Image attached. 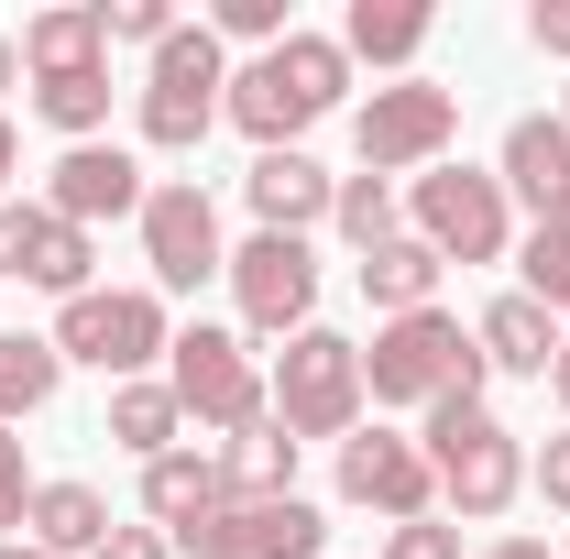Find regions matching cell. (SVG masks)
Segmentation results:
<instances>
[{"instance_id":"44dd1931","label":"cell","mask_w":570,"mask_h":559,"mask_svg":"<svg viewBox=\"0 0 570 559\" xmlns=\"http://www.w3.org/2000/svg\"><path fill=\"white\" fill-rule=\"evenodd\" d=\"M219 121H242L264 154H296V133H307L318 110H307V99H296L275 67H242V77H230V99H219Z\"/></svg>"},{"instance_id":"1f68e13d","label":"cell","mask_w":570,"mask_h":559,"mask_svg":"<svg viewBox=\"0 0 570 559\" xmlns=\"http://www.w3.org/2000/svg\"><path fill=\"white\" fill-rule=\"evenodd\" d=\"M99 33H110V45H142V56H154V45L176 33V11H165V0H99Z\"/></svg>"},{"instance_id":"5b68a950","label":"cell","mask_w":570,"mask_h":559,"mask_svg":"<svg viewBox=\"0 0 570 559\" xmlns=\"http://www.w3.org/2000/svg\"><path fill=\"white\" fill-rule=\"evenodd\" d=\"M219 99H230L219 33L209 22H176V33L154 45V77H142V143H154V154H198L209 121H219Z\"/></svg>"},{"instance_id":"7c38bea8","label":"cell","mask_w":570,"mask_h":559,"mask_svg":"<svg viewBox=\"0 0 570 559\" xmlns=\"http://www.w3.org/2000/svg\"><path fill=\"white\" fill-rule=\"evenodd\" d=\"M176 549H198V559H318L330 549V516L307 504V493H264V504H219L209 527H187Z\"/></svg>"},{"instance_id":"9a60e30c","label":"cell","mask_w":570,"mask_h":559,"mask_svg":"<svg viewBox=\"0 0 570 559\" xmlns=\"http://www.w3.org/2000/svg\"><path fill=\"white\" fill-rule=\"evenodd\" d=\"M242 198H253V219H264V231L307 242V231L330 219V198H341V176H330V165H307V154H253Z\"/></svg>"},{"instance_id":"d4e9b609","label":"cell","mask_w":570,"mask_h":559,"mask_svg":"<svg viewBox=\"0 0 570 559\" xmlns=\"http://www.w3.org/2000/svg\"><path fill=\"white\" fill-rule=\"evenodd\" d=\"M219 472H230V493H242V504H264V493H296V439L275 428V406H264V418H253L230 450H219Z\"/></svg>"},{"instance_id":"d6a6232c","label":"cell","mask_w":570,"mask_h":559,"mask_svg":"<svg viewBox=\"0 0 570 559\" xmlns=\"http://www.w3.org/2000/svg\"><path fill=\"white\" fill-rule=\"evenodd\" d=\"M384 559H472L450 516H417V527H384Z\"/></svg>"},{"instance_id":"4fadbf2b","label":"cell","mask_w":570,"mask_h":559,"mask_svg":"<svg viewBox=\"0 0 570 559\" xmlns=\"http://www.w3.org/2000/svg\"><path fill=\"white\" fill-rule=\"evenodd\" d=\"M142 165L121 143H67L56 154V176H45V209L67 219V231H99V219H142Z\"/></svg>"},{"instance_id":"836d02e7","label":"cell","mask_w":570,"mask_h":559,"mask_svg":"<svg viewBox=\"0 0 570 559\" xmlns=\"http://www.w3.org/2000/svg\"><path fill=\"white\" fill-rule=\"evenodd\" d=\"M22 516H33V472H22V439L0 428V538H22Z\"/></svg>"},{"instance_id":"ffe728a7","label":"cell","mask_w":570,"mask_h":559,"mask_svg":"<svg viewBox=\"0 0 570 559\" xmlns=\"http://www.w3.org/2000/svg\"><path fill=\"white\" fill-rule=\"evenodd\" d=\"M22 538H33V549H56V559H99V538H110V504H99V483H33Z\"/></svg>"},{"instance_id":"ba28073f","label":"cell","mask_w":570,"mask_h":559,"mask_svg":"<svg viewBox=\"0 0 570 559\" xmlns=\"http://www.w3.org/2000/svg\"><path fill=\"white\" fill-rule=\"evenodd\" d=\"M165 384H176V406H187V428H219V439H242V428L264 418V362L230 341V330H176V351H165Z\"/></svg>"},{"instance_id":"5bb4252c","label":"cell","mask_w":570,"mask_h":559,"mask_svg":"<svg viewBox=\"0 0 570 559\" xmlns=\"http://www.w3.org/2000/svg\"><path fill=\"white\" fill-rule=\"evenodd\" d=\"M494 187H504V209H527L538 231H560V219H570V121H560V110H527V121L504 133Z\"/></svg>"},{"instance_id":"277c9868","label":"cell","mask_w":570,"mask_h":559,"mask_svg":"<svg viewBox=\"0 0 570 559\" xmlns=\"http://www.w3.org/2000/svg\"><path fill=\"white\" fill-rule=\"evenodd\" d=\"M45 341L67 351V362H99L110 384H142V373L176 351V330H165V296H142V285H88V296L56 307Z\"/></svg>"},{"instance_id":"6da1fadb","label":"cell","mask_w":570,"mask_h":559,"mask_svg":"<svg viewBox=\"0 0 570 559\" xmlns=\"http://www.w3.org/2000/svg\"><path fill=\"white\" fill-rule=\"evenodd\" d=\"M483 384H494V362H483V341H472L450 307L384 318L373 351H362V395H373V406H439V395L483 406Z\"/></svg>"},{"instance_id":"52a82bcc","label":"cell","mask_w":570,"mask_h":559,"mask_svg":"<svg viewBox=\"0 0 570 559\" xmlns=\"http://www.w3.org/2000/svg\"><path fill=\"white\" fill-rule=\"evenodd\" d=\"M450 133H461V99L450 88H428V77H395V88H373L362 99V121H352V143H362V176H428L439 154H450Z\"/></svg>"},{"instance_id":"30bf717a","label":"cell","mask_w":570,"mask_h":559,"mask_svg":"<svg viewBox=\"0 0 570 559\" xmlns=\"http://www.w3.org/2000/svg\"><path fill=\"white\" fill-rule=\"evenodd\" d=\"M341 504L384 516V527H417V516H439V461L395 428H352L341 439Z\"/></svg>"},{"instance_id":"ee69618b","label":"cell","mask_w":570,"mask_h":559,"mask_svg":"<svg viewBox=\"0 0 570 559\" xmlns=\"http://www.w3.org/2000/svg\"><path fill=\"white\" fill-rule=\"evenodd\" d=\"M560 121H570V99H560Z\"/></svg>"},{"instance_id":"ab89813d","label":"cell","mask_w":570,"mask_h":559,"mask_svg":"<svg viewBox=\"0 0 570 559\" xmlns=\"http://www.w3.org/2000/svg\"><path fill=\"white\" fill-rule=\"evenodd\" d=\"M11 176H22V143H11V121H0V209H11Z\"/></svg>"},{"instance_id":"3957f363","label":"cell","mask_w":570,"mask_h":559,"mask_svg":"<svg viewBox=\"0 0 570 559\" xmlns=\"http://www.w3.org/2000/svg\"><path fill=\"white\" fill-rule=\"evenodd\" d=\"M264 406H275V428L296 450H307V439H352L362 428V341L296 330V341L275 351V373H264Z\"/></svg>"},{"instance_id":"8d00e7d4","label":"cell","mask_w":570,"mask_h":559,"mask_svg":"<svg viewBox=\"0 0 570 559\" xmlns=\"http://www.w3.org/2000/svg\"><path fill=\"white\" fill-rule=\"evenodd\" d=\"M99 559H176V538H165V527H110Z\"/></svg>"},{"instance_id":"f1b7e54d","label":"cell","mask_w":570,"mask_h":559,"mask_svg":"<svg viewBox=\"0 0 570 559\" xmlns=\"http://www.w3.org/2000/svg\"><path fill=\"white\" fill-rule=\"evenodd\" d=\"M88 264H99V242L45 209V242H33V275H22V285H45V296H88Z\"/></svg>"},{"instance_id":"f35d334b","label":"cell","mask_w":570,"mask_h":559,"mask_svg":"<svg viewBox=\"0 0 570 559\" xmlns=\"http://www.w3.org/2000/svg\"><path fill=\"white\" fill-rule=\"evenodd\" d=\"M472 559H549V538H494V549H472Z\"/></svg>"},{"instance_id":"7bdbcfd3","label":"cell","mask_w":570,"mask_h":559,"mask_svg":"<svg viewBox=\"0 0 570 559\" xmlns=\"http://www.w3.org/2000/svg\"><path fill=\"white\" fill-rule=\"evenodd\" d=\"M549 384H560V406H570V341H560V362H549Z\"/></svg>"},{"instance_id":"2e32d148","label":"cell","mask_w":570,"mask_h":559,"mask_svg":"<svg viewBox=\"0 0 570 559\" xmlns=\"http://www.w3.org/2000/svg\"><path fill=\"white\" fill-rule=\"evenodd\" d=\"M219 504H230V472H219V450H165V461H142V527L187 538V527H209Z\"/></svg>"},{"instance_id":"e0dca14e","label":"cell","mask_w":570,"mask_h":559,"mask_svg":"<svg viewBox=\"0 0 570 559\" xmlns=\"http://www.w3.org/2000/svg\"><path fill=\"white\" fill-rule=\"evenodd\" d=\"M11 45H22L33 88H45V77H77V67H99V56H110V33H99V0H67V11H33V22L11 33Z\"/></svg>"},{"instance_id":"4316f807","label":"cell","mask_w":570,"mask_h":559,"mask_svg":"<svg viewBox=\"0 0 570 559\" xmlns=\"http://www.w3.org/2000/svg\"><path fill=\"white\" fill-rule=\"evenodd\" d=\"M33 110H45V121H56L67 143H99V121H110V67L45 77V88H33Z\"/></svg>"},{"instance_id":"60d3db41","label":"cell","mask_w":570,"mask_h":559,"mask_svg":"<svg viewBox=\"0 0 570 559\" xmlns=\"http://www.w3.org/2000/svg\"><path fill=\"white\" fill-rule=\"evenodd\" d=\"M11 77H22V45H11V33H0V99H11Z\"/></svg>"},{"instance_id":"d590c367","label":"cell","mask_w":570,"mask_h":559,"mask_svg":"<svg viewBox=\"0 0 570 559\" xmlns=\"http://www.w3.org/2000/svg\"><path fill=\"white\" fill-rule=\"evenodd\" d=\"M527 483H538V493H549V504L570 516V428L549 439V450H538V461H527Z\"/></svg>"},{"instance_id":"7a4b0ae2","label":"cell","mask_w":570,"mask_h":559,"mask_svg":"<svg viewBox=\"0 0 570 559\" xmlns=\"http://www.w3.org/2000/svg\"><path fill=\"white\" fill-rule=\"evenodd\" d=\"M417 450L439 461V504L461 516V527H494L504 504L527 493V450H515V428L494 406H461V395H439L417 428Z\"/></svg>"},{"instance_id":"83f0119b","label":"cell","mask_w":570,"mask_h":559,"mask_svg":"<svg viewBox=\"0 0 570 559\" xmlns=\"http://www.w3.org/2000/svg\"><path fill=\"white\" fill-rule=\"evenodd\" d=\"M395 209H406V198H395L384 176H341V198H330V231H341L352 253H384V242H395Z\"/></svg>"},{"instance_id":"ac0fdd59","label":"cell","mask_w":570,"mask_h":559,"mask_svg":"<svg viewBox=\"0 0 570 559\" xmlns=\"http://www.w3.org/2000/svg\"><path fill=\"white\" fill-rule=\"evenodd\" d=\"M472 341H483V362H494V373H549V362H560V318L515 285V296H494V307H483V330H472Z\"/></svg>"},{"instance_id":"d6986e66","label":"cell","mask_w":570,"mask_h":559,"mask_svg":"<svg viewBox=\"0 0 570 559\" xmlns=\"http://www.w3.org/2000/svg\"><path fill=\"white\" fill-rule=\"evenodd\" d=\"M110 450H132V461H165V450H187V406H176V384H165V373H142V384H110Z\"/></svg>"},{"instance_id":"8992f818","label":"cell","mask_w":570,"mask_h":559,"mask_svg":"<svg viewBox=\"0 0 570 559\" xmlns=\"http://www.w3.org/2000/svg\"><path fill=\"white\" fill-rule=\"evenodd\" d=\"M406 219H417V242L439 264H504V242H515V209H504V187L483 165H428V176H406Z\"/></svg>"},{"instance_id":"cb8c5ba5","label":"cell","mask_w":570,"mask_h":559,"mask_svg":"<svg viewBox=\"0 0 570 559\" xmlns=\"http://www.w3.org/2000/svg\"><path fill=\"white\" fill-rule=\"evenodd\" d=\"M417 45H428L417 0H352V22H341V56H362V67H417Z\"/></svg>"},{"instance_id":"603a6c76","label":"cell","mask_w":570,"mask_h":559,"mask_svg":"<svg viewBox=\"0 0 570 559\" xmlns=\"http://www.w3.org/2000/svg\"><path fill=\"white\" fill-rule=\"evenodd\" d=\"M56 384H67V351L33 341V330H0V428H22L33 406H56Z\"/></svg>"},{"instance_id":"b9f144b4","label":"cell","mask_w":570,"mask_h":559,"mask_svg":"<svg viewBox=\"0 0 570 559\" xmlns=\"http://www.w3.org/2000/svg\"><path fill=\"white\" fill-rule=\"evenodd\" d=\"M0 559H56V549H33V538H0Z\"/></svg>"},{"instance_id":"9c48e42d","label":"cell","mask_w":570,"mask_h":559,"mask_svg":"<svg viewBox=\"0 0 570 559\" xmlns=\"http://www.w3.org/2000/svg\"><path fill=\"white\" fill-rule=\"evenodd\" d=\"M230 296H242L253 341H296V330H318V253L285 242V231H253L230 253Z\"/></svg>"},{"instance_id":"4dcf8cb0","label":"cell","mask_w":570,"mask_h":559,"mask_svg":"<svg viewBox=\"0 0 570 559\" xmlns=\"http://www.w3.org/2000/svg\"><path fill=\"white\" fill-rule=\"evenodd\" d=\"M209 33H230V45H264V56H275L296 22H285V0H219V11H209Z\"/></svg>"},{"instance_id":"484cf974","label":"cell","mask_w":570,"mask_h":559,"mask_svg":"<svg viewBox=\"0 0 570 559\" xmlns=\"http://www.w3.org/2000/svg\"><path fill=\"white\" fill-rule=\"evenodd\" d=\"M264 67L307 99V110H341V88H352V56H341V33H285Z\"/></svg>"},{"instance_id":"8fae6325","label":"cell","mask_w":570,"mask_h":559,"mask_svg":"<svg viewBox=\"0 0 570 559\" xmlns=\"http://www.w3.org/2000/svg\"><path fill=\"white\" fill-rule=\"evenodd\" d=\"M142 264H154L165 296L230 275V253H219V209H209V187H198V176H176V187H154V198H142Z\"/></svg>"},{"instance_id":"7402d4cb","label":"cell","mask_w":570,"mask_h":559,"mask_svg":"<svg viewBox=\"0 0 570 559\" xmlns=\"http://www.w3.org/2000/svg\"><path fill=\"white\" fill-rule=\"evenodd\" d=\"M362 296H373L384 318H417V307H439V253H428L417 231H395L384 253H362Z\"/></svg>"},{"instance_id":"e575fe53","label":"cell","mask_w":570,"mask_h":559,"mask_svg":"<svg viewBox=\"0 0 570 559\" xmlns=\"http://www.w3.org/2000/svg\"><path fill=\"white\" fill-rule=\"evenodd\" d=\"M33 242H45V198H33V209L11 198V209H0V275H33Z\"/></svg>"},{"instance_id":"74e56055","label":"cell","mask_w":570,"mask_h":559,"mask_svg":"<svg viewBox=\"0 0 570 559\" xmlns=\"http://www.w3.org/2000/svg\"><path fill=\"white\" fill-rule=\"evenodd\" d=\"M527 45H538V56H570V0H538V11H527Z\"/></svg>"},{"instance_id":"f546056e","label":"cell","mask_w":570,"mask_h":559,"mask_svg":"<svg viewBox=\"0 0 570 559\" xmlns=\"http://www.w3.org/2000/svg\"><path fill=\"white\" fill-rule=\"evenodd\" d=\"M527 296H538L549 318H570V219L560 231H527Z\"/></svg>"}]
</instances>
